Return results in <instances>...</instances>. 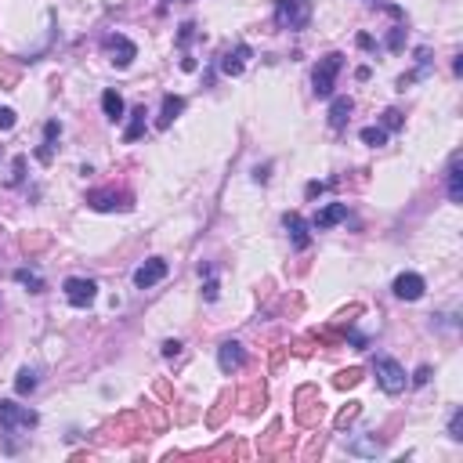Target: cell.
Instances as JSON below:
<instances>
[{"mask_svg":"<svg viewBox=\"0 0 463 463\" xmlns=\"http://www.w3.org/2000/svg\"><path fill=\"white\" fill-rule=\"evenodd\" d=\"M15 123H18V119H15V109H0V131H11Z\"/></svg>","mask_w":463,"mask_h":463,"instance_id":"obj_32","label":"cell"},{"mask_svg":"<svg viewBox=\"0 0 463 463\" xmlns=\"http://www.w3.org/2000/svg\"><path fill=\"white\" fill-rule=\"evenodd\" d=\"M445 192L452 203H463V156L459 152H452L449 160V170H445Z\"/></svg>","mask_w":463,"mask_h":463,"instance_id":"obj_12","label":"cell"},{"mask_svg":"<svg viewBox=\"0 0 463 463\" xmlns=\"http://www.w3.org/2000/svg\"><path fill=\"white\" fill-rule=\"evenodd\" d=\"M344 69V54H336L329 51L326 58H319V66L312 73V90H315V98H329L333 95V87H336V73Z\"/></svg>","mask_w":463,"mask_h":463,"instance_id":"obj_3","label":"cell"},{"mask_svg":"<svg viewBox=\"0 0 463 463\" xmlns=\"http://www.w3.org/2000/svg\"><path fill=\"white\" fill-rule=\"evenodd\" d=\"M58 138H61V123H58V119H47V123H44V145L37 148V160H40V163H51Z\"/></svg>","mask_w":463,"mask_h":463,"instance_id":"obj_16","label":"cell"},{"mask_svg":"<svg viewBox=\"0 0 463 463\" xmlns=\"http://www.w3.org/2000/svg\"><path fill=\"white\" fill-rule=\"evenodd\" d=\"M181 112H184V98H181V95H163V109H160L156 127H160V131H167V127H170V123H174Z\"/></svg>","mask_w":463,"mask_h":463,"instance_id":"obj_17","label":"cell"},{"mask_svg":"<svg viewBox=\"0 0 463 463\" xmlns=\"http://www.w3.org/2000/svg\"><path fill=\"white\" fill-rule=\"evenodd\" d=\"M369 4H380V0H369Z\"/></svg>","mask_w":463,"mask_h":463,"instance_id":"obj_39","label":"cell"},{"mask_svg":"<svg viewBox=\"0 0 463 463\" xmlns=\"http://www.w3.org/2000/svg\"><path fill=\"white\" fill-rule=\"evenodd\" d=\"M394 297L398 300H420L423 297V290H427V283H423V275H416V271H402L394 279Z\"/></svg>","mask_w":463,"mask_h":463,"instance_id":"obj_8","label":"cell"},{"mask_svg":"<svg viewBox=\"0 0 463 463\" xmlns=\"http://www.w3.org/2000/svg\"><path fill=\"white\" fill-rule=\"evenodd\" d=\"M312 22V0H275V25L279 29H304Z\"/></svg>","mask_w":463,"mask_h":463,"instance_id":"obj_1","label":"cell"},{"mask_svg":"<svg viewBox=\"0 0 463 463\" xmlns=\"http://www.w3.org/2000/svg\"><path fill=\"white\" fill-rule=\"evenodd\" d=\"M384 44H387V51H402V44H406V25H394Z\"/></svg>","mask_w":463,"mask_h":463,"instance_id":"obj_24","label":"cell"},{"mask_svg":"<svg viewBox=\"0 0 463 463\" xmlns=\"http://www.w3.org/2000/svg\"><path fill=\"white\" fill-rule=\"evenodd\" d=\"M351 112H355V102H351L348 95L333 98V105H329V127H333V131H344L348 119H351Z\"/></svg>","mask_w":463,"mask_h":463,"instance_id":"obj_15","label":"cell"},{"mask_svg":"<svg viewBox=\"0 0 463 463\" xmlns=\"http://www.w3.org/2000/svg\"><path fill=\"white\" fill-rule=\"evenodd\" d=\"M358 47L369 51V47H373V37H369V33H358Z\"/></svg>","mask_w":463,"mask_h":463,"instance_id":"obj_37","label":"cell"},{"mask_svg":"<svg viewBox=\"0 0 463 463\" xmlns=\"http://www.w3.org/2000/svg\"><path fill=\"white\" fill-rule=\"evenodd\" d=\"M105 51H109V61H112L116 69H127L131 61L138 58V47H134L127 37H119V33H109V37H105Z\"/></svg>","mask_w":463,"mask_h":463,"instance_id":"obj_6","label":"cell"},{"mask_svg":"<svg viewBox=\"0 0 463 463\" xmlns=\"http://www.w3.org/2000/svg\"><path fill=\"white\" fill-rule=\"evenodd\" d=\"M322 192H326V181H307V189H304L307 199H319Z\"/></svg>","mask_w":463,"mask_h":463,"instance_id":"obj_31","label":"cell"},{"mask_svg":"<svg viewBox=\"0 0 463 463\" xmlns=\"http://www.w3.org/2000/svg\"><path fill=\"white\" fill-rule=\"evenodd\" d=\"M355 416H358V402H351L341 416H336V427H344V423H348V420H355Z\"/></svg>","mask_w":463,"mask_h":463,"instance_id":"obj_33","label":"cell"},{"mask_svg":"<svg viewBox=\"0 0 463 463\" xmlns=\"http://www.w3.org/2000/svg\"><path fill=\"white\" fill-rule=\"evenodd\" d=\"M167 271H170V268H167V261H163V257H148V261L134 271V286H138V290H152L156 283H163V279H167Z\"/></svg>","mask_w":463,"mask_h":463,"instance_id":"obj_7","label":"cell"},{"mask_svg":"<svg viewBox=\"0 0 463 463\" xmlns=\"http://www.w3.org/2000/svg\"><path fill=\"white\" fill-rule=\"evenodd\" d=\"M15 391L18 394H33L37 391V369H22L18 380H15Z\"/></svg>","mask_w":463,"mask_h":463,"instance_id":"obj_22","label":"cell"},{"mask_svg":"<svg viewBox=\"0 0 463 463\" xmlns=\"http://www.w3.org/2000/svg\"><path fill=\"white\" fill-rule=\"evenodd\" d=\"M254 181H261V184H264V181H268V167H257V170H254Z\"/></svg>","mask_w":463,"mask_h":463,"instance_id":"obj_38","label":"cell"},{"mask_svg":"<svg viewBox=\"0 0 463 463\" xmlns=\"http://www.w3.org/2000/svg\"><path fill=\"white\" fill-rule=\"evenodd\" d=\"M15 283H22V286H29V293H44L47 286H44V279L33 271V268H15Z\"/></svg>","mask_w":463,"mask_h":463,"instance_id":"obj_19","label":"cell"},{"mask_svg":"<svg viewBox=\"0 0 463 463\" xmlns=\"http://www.w3.org/2000/svg\"><path fill=\"white\" fill-rule=\"evenodd\" d=\"M40 423L37 409L18 406V402H0V430L4 435H22V430H33Z\"/></svg>","mask_w":463,"mask_h":463,"instance_id":"obj_2","label":"cell"},{"mask_svg":"<svg viewBox=\"0 0 463 463\" xmlns=\"http://www.w3.org/2000/svg\"><path fill=\"white\" fill-rule=\"evenodd\" d=\"M203 279H206V283H203V297L213 304V300H218V293H221V286H218V279H213V271H210V275H203Z\"/></svg>","mask_w":463,"mask_h":463,"instance_id":"obj_28","label":"cell"},{"mask_svg":"<svg viewBox=\"0 0 463 463\" xmlns=\"http://www.w3.org/2000/svg\"><path fill=\"white\" fill-rule=\"evenodd\" d=\"M373 373H377V384H380L384 394H402L406 384H409L402 362H394V358H387V355H380V358L373 362Z\"/></svg>","mask_w":463,"mask_h":463,"instance_id":"obj_4","label":"cell"},{"mask_svg":"<svg viewBox=\"0 0 463 463\" xmlns=\"http://www.w3.org/2000/svg\"><path fill=\"white\" fill-rule=\"evenodd\" d=\"M348 452H351V456H377V452H380V442H377V438H355V442H348Z\"/></svg>","mask_w":463,"mask_h":463,"instance_id":"obj_21","label":"cell"},{"mask_svg":"<svg viewBox=\"0 0 463 463\" xmlns=\"http://www.w3.org/2000/svg\"><path fill=\"white\" fill-rule=\"evenodd\" d=\"M196 37H199V29H196L192 22H184V25H181V33H177V47H189Z\"/></svg>","mask_w":463,"mask_h":463,"instance_id":"obj_26","label":"cell"},{"mask_svg":"<svg viewBox=\"0 0 463 463\" xmlns=\"http://www.w3.org/2000/svg\"><path fill=\"white\" fill-rule=\"evenodd\" d=\"M242 362H246V351H242L239 341H225V344L218 348V365H221V373H235V369H242Z\"/></svg>","mask_w":463,"mask_h":463,"instance_id":"obj_13","label":"cell"},{"mask_svg":"<svg viewBox=\"0 0 463 463\" xmlns=\"http://www.w3.org/2000/svg\"><path fill=\"white\" fill-rule=\"evenodd\" d=\"M427 380H430V365H420L416 373H413V384H416V387H423Z\"/></svg>","mask_w":463,"mask_h":463,"instance_id":"obj_35","label":"cell"},{"mask_svg":"<svg viewBox=\"0 0 463 463\" xmlns=\"http://www.w3.org/2000/svg\"><path fill=\"white\" fill-rule=\"evenodd\" d=\"M102 112H105V119H123V98L116 95V90H105L102 95Z\"/></svg>","mask_w":463,"mask_h":463,"instance_id":"obj_20","label":"cell"},{"mask_svg":"<svg viewBox=\"0 0 463 463\" xmlns=\"http://www.w3.org/2000/svg\"><path fill=\"white\" fill-rule=\"evenodd\" d=\"M341 221H348V203H326L312 218V232H326V228L341 225Z\"/></svg>","mask_w":463,"mask_h":463,"instance_id":"obj_11","label":"cell"},{"mask_svg":"<svg viewBox=\"0 0 463 463\" xmlns=\"http://www.w3.org/2000/svg\"><path fill=\"white\" fill-rule=\"evenodd\" d=\"M362 141L373 145V148H380V145L387 141V131H384V127H362Z\"/></svg>","mask_w":463,"mask_h":463,"instance_id":"obj_23","label":"cell"},{"mask_svg":"<svg viewBox=\"0 0 463 463\" xmlns=\"http://www.w3.org/2000/svg\"><path fill=\"white\" fill-rule=\"evenodd\" d=\"M145 116H148L145 105H134V109H131V123H127V131H123V141H138V138L145 134V123H148Z\"/></svg>","mask_w":463,"mask_h":463,"instance_id":"obj_18","label":"cell"},{"mask_svg":"<svg viewBox=\"0 0 463 463\" xmlns=\"http://www.w3.org/2000/svg\"><path fill=\"white\" fill-rule=\"evenodd\" d=\"M181 69H184V73H196V58L184 54V58H181Z\"/></svg>","mask_w":463,"mask_h":463,"instance_id":"obj_36","label":"cell"},{"mask_svg":"<svg viewBox=\"0 0 463 463\" xmlns=\"http://www.w3.org/2000/svg\"><path fill=\"white\" fill-rule=\"evenodd\" d=\"M398 127H402V112L387 109V112H384V131H398Z\"/></svg>","mask_w":463,"mask_h":463,"instance_id":"obj_30","label":"cell"},{"mask_svg":"<svg viewBox=\"0 0 463 463\" xmlns=\"http://www.w3.org/2000/svg\"><path fill=\"white\" fill-rule=\"evenodd\" d=\"M362 380V369H344L341 377H336V387H355Z\"/></svg>","mask_w":463,"mask_h":463,"instance_id":"obj_29","label":"cell"},{"mask_svg":"<svg viewBox=\"0 0 463 463\" xmlns=\"http://www.w3.org/2000/svg\"><path fill=\"white\" fill-rule=\"evenodd\" d=\"M254 58V47L250 44H239L235 51H225L221 54V61H218V69L225 73V76H242V69H246V61Z\"/></svg>","mask_w":463,"mask_h":463,"instance_id":"obj_9","label":"cell"},{"mask_svg":"<svg viewBox=\"0 0 463 463\" xmlns=\"http://www.w3.org/2000/svg\"><path fill=\"white\" fill-rule=\"evenodd\" d=\"M181 355V341H163V358H177Z\"/></svg>","mask_w":463,"mask_h":463,"instance_id":"obj_34","label":"cell"},{"mask_svg":"<svg viewBox=\"0 0 463 463\" xmlns=\"http://www.w3.org/2000/svg\"><path fill=\"white\" fill-rule=\"evenodd\" d=\"M66 300L73 304V307H90L95 304V297H98V283L95 279H80V275H73V279H66Z\"/></svg>","mask_w":463,"mask_h":463,"instance_id":"obj_5","label":"cell"},{"mask_svg":"<svg viewBox=\"0 0 463 463\" xmlns=\"http://www.w3.org/2000/svg\"><path fill=\"white\" fill-rule=\"evenodd\" d=\"M87 203H90V210H102V213H105V210H116V206H119V210H131V199H127V196H116L112 189H105V192H90Z\"/></svg>","mask_w":463,"mask_h":463,"instance_id":"obj_14","label":"cell"},{"mask_svg":"<svg viewBox=\"0 0 463 463\" xmlns=\"http://www.w3.org/2000/svg\"><path fill=\"white\" fill-rule=\"evenodd\" d=\"M449 438H452V442H463V409H456L452 420H449Z\"/></svg>","mask_w":463,"mask_h":463,"instance_id":"obj_25","label":"cell"},{"mask_svg":"<svg viewBox=\"0 0 463 463\" xmlns=\"http://www.w3.org/2000/svg\"><path fill=\"white\" fill-rule=\"evenodd\" d=\"M283 225H286V232H290L293 250H307V246H312V225H307L300 213H283Z\"/></svg>","mask_w":463,"mask_h":463,"instance_id":"obj_10","label":"cell"},{"mask_svg":"<svg viewBox=\"0 0 463 463\" xmlns=\"http://www.w3.org/2000/svg\"><path fill=\"white\" fill-rule=\"evenodd\" d=\"M25 181V156H15V163H11V177H8V184H22Z\"/></svg>","mask_w":463,"mask_h":463,"instance_id":"obj_27","label":"cell"}]
</instances>
